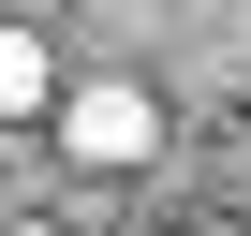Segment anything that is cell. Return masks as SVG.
Here are the masks:
<instances>
[{"label":"cell","mask_w":251,"mask_h":236,"mask_svg":"<svg viewBox=\"0 0 251 236\" xmlns=\"http://www.w3.org/2000/svg\"><path fill=\"white\" fill-rule=\"evenodd\" d=\"M74 148H89V163H133V148H148V103H133V89L74 103Z\"/></svg>","instance_id":"obj_1"},{"label":"cell","mask_w":251,"mask_h":236,"mask_svg":"<svg viewBox=\"0 0 251 236\" xmlns=\"http://www.w3.org/2000/svg\"><path fill=\"white\" fill-rule=\"evenodd\" d=\"M30 89H45V59H30V45H0V103H30Z\"/></svg>","instance_id":"obj_2"},{"label":"cell","mask_w":251,"mask_h":236,"mask_svg":"<svg viewBox=\"0 0 251 236\" xmlns=\"http://www.w3.org/2000/svg\"><path fill=\"white\" fill-rule=\"evenodd\" d=\"M0 236H59V221H0Z\"/></svg>","instance_id":"obj_3"}]
</instances>
